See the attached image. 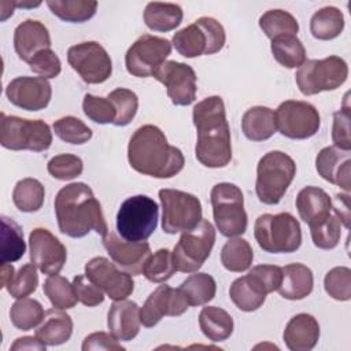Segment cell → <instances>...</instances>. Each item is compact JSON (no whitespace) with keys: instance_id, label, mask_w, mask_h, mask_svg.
Returning a JSON list of instances; mask_svg holds the SVG:
<instances>
[{"instance_id":"6da1fadb","label":"cell","mask_w":351,"mask_h":351,"mask_svg":"<svg viewBox=\"0 0 351 351\" xmlns=\"http://www.w3.org/2000/svg\"><path fill=\"white\" fill-rule=\"evenodd\" d=\"M196 128V159L206 167H225L232 159L230 130L221 96H208L192 111Z\"/></svg>"},{"instance_id":"7a4b0ae2","label":"cell","mask_w":351,"mask_h":351,"mask_svg":"<svg viewBox=\"0 0 351 351\" xmlns=\"http://www.w3.org/2000/svg\"><path fill=\"white\" fill-rule=\"evenodd\" d=\"M128 160L133 170L155 178H171L185 165L181 149L167 143L155 125L140 126L128 144Z\"/></svg>"},{"instance_id":"3957f363","label":"cell","mask_w":351,"mask_h":351,"mask_svg":"<svg viewBox=\"0 0 351 351\" xmlns=\"http://www.w3.org/2000/svg\"><path fill=\"white\" fill-rule=\"evenodd\" d=\"M55 214L59 230L70 237H84L90 230L101 236L108 233L101 206L90 186L84 182L69 184L58 192Z\"/></svg>"},{"instance_id":"277c9868","label":"cell","mask_w":351,"mask_h":351,"mask_svg":"<svg viewBox=\"0 0 351 351\" xmlns=\"http://www.w3.org/2000/svg\"><path fill=\"white\" fill-rule=\"evenodd\" d=\"M296 174L293 159L281 151L265 154L256 166L255 192L265 204H277L285 195Z\"/></svg>"},{"instance_id":"5b68a950","label":"cell","mask_w":351,"mask_h":351,"mask_svg":"<svg viewBox=\"0 0 351 351\" xmlns=\"http://www.w3.org/2000/svg\"><path fill=\"white\" fill-rule=\"evenodd\" d=\"M254 236L258 245L270 254L295 252L302 244L300 223L289 213L259 215Z\"/></svg>"},{"instance_id":"8992f818","label":"cell","mask_w":351,"mask_h":351,"mask_svg":"<svg viewBox=\"0 0 351 351\" xmlns=\"http://www.w3.org/2000/svg\"><path fill=\"white\" fill-rule=\"evenodd\" d=\"M0 144L11 151L41 152L51 147L52 132L41 119H25L15 115H0Z\"/></svg>"},{"instance_id":"52a82bcc","label":"cell","mask_w":351,"mask_h":351,"mask_svg":"<svg viewBox=\"0 0 351 351\" xmlns=\"http://www.w3.org/2000/svg\"><path fill=\"white\" fill-rule=\"evenodd\" d=\"M225 29L211 16H202L173 36V45L185 58L213 55L225 45Z\"/></svg>"},{"instance_id":"ba28073f","label":"cell","mask_w":351,"mask_h":351,"mask_svg":"<svg viewBox=\"0 0 351 351\" xmlns=\"http://www.w3.org/2000/svg\"><path fill=\"white\" fill-rule=\"evenodd\" d=\"M213 215L221 234L236 237L247 230V213L241 189L230 182H219L210 193Z\"/></svg>"},{"instance_id":"9c48e42d","label":"cell","mask_w":351,"mask_h":351,"mask_svg":"<svg viewBox=\"0 0 351 351\" xmlns=\"http://www.w3.org/2000/svg\"><path fill=\"white\" fill-rule=\"evenodd\" d=\"M159 207L145 195L128 197L117 214V230L123 240L145 241L156 229Z\"/></svg>"},{"instance_id":"30bf717a","label":"cell","mask_w":351,"mask_h":351,"mask_svg":"<svg viewBox=\"0 0 351 351\" xmlns=\"http://www.w3.org/2000/svg\"><path fill=\"white\" fill-rule=\"evenodd\" d=\"M348 75V66L340 56L330 55L325 59L306 60L296 71L295 80L304 96L324 90H335L341 86Z\"/></svg>"},{"instance_id":"8fae6325","label":"cell","mask_w":351,"mask_h":351,"mask_svg":"<svg viewBox=\"0 0 351 351\" xmlns=\"http://www.w3.org/2000/svg\"><path fill=\"white\" fill-rule=\"evenodd\" d=\"M215 243V229L213 223L203 219L191 230L182 232L176 244L171 258L177 271L195 273L210 256Z\"/></svg>"},{"instance_id":"7c38bea8","label":"cell","mask_w":351,"mask_h":351,"mask_svg":"<svg viewBox=\"0 0 351 351\" xmlns=\"http://www.w3.org/2000/svg\"><path fill=\"white\" fill-rule=\"evenodd\" d=\"M162 204V229L169 234L193 229L202 221V203L188 192L163 188L159 191Z\"/></svg>"},{"instance_id":"4fadbf2b","label":"cell","mask_w":351,"mask_h":351,"mask_svg":"<svg viewBox=\"0 0 351 351\" xmlns=\"http://www.w3.org/2000/svg\"><path fill=\"white\" fill-rule=\"evenodd\" d=\"M167 38L143 34L126 51L125 66L129 74L138 78L152 77L171 52Z\"/></svg>"},{"instance_id":"5bb4252c","label":"cell","mask_w":351,"mask_h":351,"mask_svg":"<svg viewBox=\"0 0 351 351\" xmlns=\"http://www.w3.org/2000/svg\"><path fill=\"white\" fill-rule=\"evenodd\" d=\"M274 118L277 130L292 140L313 137L321 126L318 110L313 104L300 100L282 101L277 107Z\"/></svg>"},{"instance_id":"9a60e30c","label":"cell","mask_w":351,"mask_h":351,"mask_svg":"<svg viewBox=\"0 0 351 351\" xmlns=\"http://www.w3.org/2000/svg\"><path fill=\"white\" fill-rule=\"evenodd\" d=\"M67 62L86 84H101L111 77V58L96 41L75 44L67 51Z\"/></svg>"},{"instance_id":"2e32d148","label":"cell","mask_w":351,"mask_h":351,"mask_svg":"<svg viewBox=\"0 0 351 351\" xmlns=\"http://www.w3.org/2000/svg\"><path fill=\"white\" fill-rule=\"evenodd\" d=\"M167 89V96L174 106H189L196 99L195 70L181 62L166 60L152 75Z\"/></svg>"},{"instance_id":"e0dca14e","label":"cell","mask_w":351,"mask_h":351,"mask_svg":"<svg viewBox=\"0 0 351 351\" xmlns=\"http://www.w3.org/2000/svg\"><path fill=\"white\" fill-rule=\"evenodd\" d=\"M85 274L112 300H123L134 289L132 276L128 271L119 270L117 263L104 256L92 258L85 265Z\"/></svg>"},{"instance_id":"ac0fdd59","label":"cell","mask_w":351,"mask_h":351,"mask_svg":"<svg viewBox=\"0 0 351 351\" xmlns=\"http://www.w3.org/2000/svg\"><path fill=\"white\" fill-rule=\"evenodd\" d=\"M30 262L44 274H58L67 259L66 247L48 229L36 228L29 234Z\"/></svg>"},{"instance_id":"d6986e66","label":"cell","mask_w":351,"mask_h":351,"mask_svg":"<svg viewBox=\"0 0 351 351\" xmlns=\"http://www.w3.org/2000/svg\"><path fill=\"white\" fill-rule=\"evenodd\" d=\"M189 308V303L180 291L169 285H159L140 308V321L145 328L155 326L165 315L178 317Z\"/></svg>"},{"instance_id":"ffe728a7","label":"cell","mask_w":351,"mask_h":351,"mask_svg":"<svg viewBox=\"0 0 351 351\" xmlns=\"http://www.w3.org/2000/svg\"><path fill=\"white\" fill-rule=\"evenodd\" d=\"M5 96L11 104L26 110H44L51 100L52 88L43 77H16L5 88Z\"/></svg>"},{"instance_id":"44dd1931","label":"cell","mask_w":351,"mask_h":351,"mask_svg":"<svg viewBox=\"0 0 351 351\" xmlns=\"http://www.w3.org/2000/svg\"><path fill=\"white\" fill-rule=\"evenodd\" d=\"M103 245L111 259L132 276L143 273V266L151 255V247L147 241H128L114 232L103 236Z\"/></svg>"},{"instance_id":"7402d4cb","label":"cell","mask_w":351,"mask_h":351,"mask_svg":"<svg viewBox=\"0 0 351 351\" xmlns=\"http://www.w3.org/2000/svg\"><path fill=\"white\" fill-rule=\"evenodd\" d=\"M315 169L318 174L328 182L343 188L346 192L351 189V154L337 147L322 148L315 158Z\"/></svg>"},{"instance_id":"603a6c76","label":"cell","mask_w":351,"mask_h":351,"mask_svg":"<svg viewBox=\"0 0 351 351\" xmlns=\"http://www.w3.org/2000/svg\"><path fill=\"white\" fill-rule=\"evenodd\" d=\"M140 307L132 300H115L107 314L110 333L118 341L133 340L140 330Z\"/></svg>"},{"instance_id":"cb8c5ba5","label":"cell","mask_w":351,"mask_h":351,"mask_svg":"<svg viewBox=\"0 0 351 351\" xmlns=\"http://www.w3.org/2000/svg\"><path fill=\"white\" fill-rule=\"evenodd\" d=\"M14 48L19 59L29 63L38 51L51 48L48 29L40 21H23L14 32Z\"/></svg>"},{"instance_id":"d4e9b609","label":"cell","mask_w":351,"mask_h":351,"mask_svg":"<svg viewBox=\"0 0 351 351\" xmlns=\"http://www.w3.org/2000/svg\"><path fill=\"white\" fill-rule=\"evenodd\" d=\"M282 337L291 351H310L319 339L318 321L306 313L296 314L287 324Z\"/></svg>"},{"instance_id":"484cf974","label":"cell","mask_w":351,"mask_h":351,"mask_svg":"<svg viewBox=\"0 0 351 351\" xmlns=\"http://www.w3.org/2000/svg\"><path fill=\"white\" fill-rule=\"evenodd\" d=\"M267 293L265 284L251 271L247 276L236 278L229 288L232 302L239 310L245 313L258 310L265 303Z\"/></svg>"},{"instance_id":"4316f807","label":"cell","mask_w":351,"mask_h":351,"mask_svg":"<svg viewBox=\"0 0 351 351\" xmlns=\"http://www.w3.org/2000/svg\"><path fill=\"white\" fill-rule=\"evenodd\" d=\"M296 208L299 217L308 226H314L330 215L332 200L324 189L318 186H306L298 193Z\"/></svg>"},{"instance_id":"83f0119b","label":"cell","mask_w":351,"mask_h":351,"mask_svg":"<svg viewBox=\"0 0 351 351\" xmlns=\"http://www.w3.org/2000/svg\"><path fill=\"white\" fill-rule=\"evenodd\" d=\"M282 269V280L278 293L288 300H302L307 298L314 287V277L310 267L302 263H289Z\"/></svg>"},{"instance_id":"f1b7e54d","label":"cell","mask_w":351,"mask_h":351,"mask_svg":"<svg viewBox=\"0 0 351 351\" xmlns=\"http://www.w3.org/2000/svg\"><path fill=\"white\" fill-rule=\"evenodd\" d=\"M71 333L73 319L59 308L48 310L41 325L36 329V336L45 346H60L71 337Z\"/></svg>"},{"instance_id":"f546056e","label":"cell","mask_w":351,"mask_h":351,"mask_svg":"<svg viewBox=\"0 0 351 351\" xmlns=\"http://www.w3.org/2000/svg\"><path fill=\"white\" fill-rule=\"evenodd\" d=\"M241 129L244 136L251 141H265L270 138L277 130L274 111L263 106L248 108L241 118Z\"/></svg>"},{"instance_id":"4dcf8cb0","label":"cell","mask_w":351,"mask_h":351,"mask_svg":"<svg viewBox=\"0 0 351 351\" xmlns=\"http://www.w3.org/2000/svg\"><path fill=\"white\" fill-rule=\"evenodd\" d=\"M199 326L211 341H223L233 332V318L221 307L207 306L199 314Z\"/></svg>"},{"instance_id":"1f68e13d","label":"cell","mask_w":351,"mask_h":351,"mask_svg":"<svg viewBox=\"0 0 351 351\" xmlns=\"http://www.w3.org/2000/svg\"><path fill=\"white\" fill-rule=\"evenodd\" d=\"M182 15L178 4L151 1L144 10V22L154 32H170L181 23Z\"/></svg>"},{"instance_id":"d6a6232c","label":"cell","mask_w":351,"mask_h":351,"mask_svg":"<svg viewBox=\"0 0 351 351\" xmlns=\"http://www.w3.org/2000/svg\"><path fill=\"white\" fill-rule=\"evenodd\" d=\"M26 244L23 241L22 228L11 218L1 217L0 230V262L12 263L23 256Z\"/></svg>"},{"instance_id":"836d02e7","label":"cell","mask_w":351,"mask_h":351,"mask_svg":"<svg viewBox=\"0 0 351 351\" xmlns=\"http://www.w3.org/2000/svg\"><path fill=\"white\" fill-rule=\"evenodd\" d=\"M343 29V12L332 5L318 10L310 19V32L317 40H333L341 34Z\"/></svg>"},{"instance_id":"e575fe53","label":"cell","mask_w":351,"mask_h":351,"mask_svg":"<svg viewBox=\"0 0 351 351\" xmlns=\"http://www.w3.org/2000/svg\"><path fill=\"white\" fill-rule=\"evenodd\" d=\"M270 48L274 59L287 69L300 67L306 62L304 45L295 34H284L273 38Z\"/></svg>"},{"instance_id":"d590c367","label":"cell","mask_w":351,"mask_h":351,"mask_svg":"<svg viewBox=\"0 0 351 351\" xmlns=\"http://www.w3.org/2000/svg\"><path fill=\"white\" fill-rule=\"evenodd\" d=\"M178 288L189 306H203L213 300L217 292L215 280L207 273L191 274Z\"/></svg>"},{"instance_id":"8d00e7d4","label":"cell","mask_w":351,"mask_h":351,"mask_svg":"<svg viewBox=\"0 0 351 351\" xmlns=\"http://www.w3.org/2000/svg\"><path fill=\"white\" fill-rule=\"evenodd\" d=\"M254 259V251L250 243L241 237H230L221 251L223 267L233 273H241L250 269Z\"/></svg>"},{"instance_id":"74e56055","label":"cell","mask_w":351,"mask_h":351,"mask_svg":"<svg viewBox=\"0 0 351 351\" xmlns=\"http://www.w3.org/2000/svg\"><path fill=\"white\" fill-rule=\"evenodd\" d=\"M45 191L43 184L36 178H23L16 182L12 191V202L22 213L38 211L44 204Z\"/></svg>"},{"instance_id":"f35d334b","label":"cell","mask_w":351,"mask_h":351,"mask_svg":"<svg viewBox=\"0 0 351 351\" xmlns=\"http://www.w3.org/2000/svg\"><path fill=\"white\" fill-rule=\"evenodd\" d=\"M47 5L53 15L73 23L90 19L97 10V1L92 0H48Z\"/></svg>"},{"instance_id":"ab89813d","label":"cell","mask_w":351,"mask_h":351,"mask_svg":"<svg viewBox=\"0 0 351 351\" xmlns=\"http://www.w3.org/2000/svg\"><path fill=\"white\" fill-rule=\"evenodd\" d=\"M44 317L45 313L41 303L29 298L18 299L10 310L11 322L19 330H30L38 326Z\"/></svg>"},{"instance_id":"60d3db41","label":"cell","mask_w":351,"mask_h":351,"mask_svg":"<svg viewBox=\"0 0 351 351\" xmlns=\"http://www.w3.org/2000/svg\"><path fill=\"white\" fill-rule=\"evenodd\" d=\"M259 27L270 38L284 34H295L299 32L296 18L284 10H269L259 18Z\"/></svg>"},{"instance_id":"b9f144b4","label":"cell","mask_w":351,"mask_h":351,"mask_svg":"<svg viewBox=\"0 0 351 351\" xmlns=\"http://www.w3.org/2000/svg\"><path fill=\"white\" fill-rule=\"evenodd\" d=\"M43 289L55 308H59V310L73 308L78 302L73 284H70L67 278L59 274L49 276L44 281Z\"/></svg>"},{"instance_id":"7bdbcfd3","label":"cell","mask_w":351,"mask_h":351,"mask_svg":"<svg viewBox=\"0 0 351 351\" xmlns=\"http://www.w3.org/2000/svg\"><path fill=\"white\" fill-rule=\"evenodd\" d=\"M176 271L171 252L167 248H160L151 254L143 266V274L151 282H165Z\"/></svg>"},{"instance_id":"ee69618b","label":"cell","mask_w":351,"mask_h":351,"mask_svg":"<svg viewBox=\"0 0 351 351\" xmlns=\"http://www.w3.org/2000/svg\"><path fill=\"white\" fill-rule=\"evenodd\" d=\"M110 101L114 104L117 117L114 121L115 126H126L129 125L138 108V97L137 95L126 88H117L107 96Z\"/></svg>"},{"instance_id":"f6af8a7d","label":"cell","mask_w":351,"mask_h":351,"mask_svg":"<svg viewBox=\"0 0 351 351\" xmlns=\"http://www.w3.org/2000/svg\"><path fill=\"white\" fill-rule=\"evenodd\" d=\"M55 134L70 144H85L92 138V129L86 126L80 118L67 115L53 122Z\"/></svg>"},{"instance_id":"bcb514c9","label":"cell","mask_w":351,"mask_h":351,"mask_svg":"<svg viewBox=\"0 0 351 351\" xmlns=\"http://www.w3.org/2000/svg\"><path fill=\"white\" fill-rule=\"evenodd\" d=\"M310 233L315 247L321 250H333L341 237V222L336 214H330L322 222L310 226Z\"/></svg>"},{"instance_id":"7dc6e473","label":"cell","mask_w":351,"mask_h":351,"mask_svg":"<svg viewBox=\"0 0 351 351\" xmlns=\"http://www.w3.org/2000/svg\"><path fill=\"white\" fill-rule=\"evenodd\" d=\"M325 292L335 300L346 302L351 298V270L346 266L330 269L324 278Z\"/></svg>"},{"instance_id":"c3c4849f","label":"cell","mask_w":351,"mask_h":351,"mask_svg":"<svg viewBox=\"0 0 351 351\" xmlns=\"http://www.w3.org/2000/svg\"><path fill=\"white\" fill-rule=\"evenodd\" d=\"M82 110L84 114L93 122L106 125L114 123L117 111L114 104L110 101L108 97H100L86 93L82 100Z\"/></svg>"},{"instance_id":"681fc988","label":"cell","mask_w":351,"mask_h":351,"mask_svg":"<svg viewBox=\"0 0 351 351\" xmlns=\"http://www.w3.org/2000/svg\"><path fill=\"white\" fill-rule=\"evenodd\" d=\"M38 285V276L36 271V266L30 262L19 267L16 274L11 278V281L7 284L8 293L15 299H22L29 296L37 289Z\"/></svg>"},{"instance_id":"f907efd6","label":"cell","mask_w":351,"mask_h":351,"mask_svg":"<svg viewBox=\"0 0 351 351\" xmlns=\"http://www.w3.org/2000/svg\"><path fill=\"white\" fill-rule=\"evenodd\" d=\"M47 170L53 178L67 181L81 176L84 170V163L77 155L59 154L48 162Z\"/></svg>"},{"instance_id":"816d5d0a","label":"cell","mask_w":351,"mask_h":351,"mask_svg":"<svg viewBox=\"0 0 351 351\" xmlns=\"http://www.w3.org/2000/svg\"><path fill=\"white\" fill-rule=\"evenodd\" d=\"M350 106H348V93L344 97L343 107L333 114V128H332V141L335 147L343 151H351V138H350Z\"/></svg>"},{"instance_id":"f5cc1de1","label":"cell","mask_w":351,"mask_h":351,"mask_svg":"<svg viewBox=\"0 0 351 351\" xmlns=\"http://www.w3.org/2000/svg\"><path fill=\"white\" fill-rule=\"evenodd\" d=\"M29 66L33 73L38 74L40 77H43L45 80L58 77L62 70L60 59L51 48L38 51L29 62Z\"/></svg>"},{"instance_id":"db71d44e","label":"cell","mask_w":351,"mask_h":351,"mask_svg":"<svg viewBox=\"0 0 351 351\" xmlns=\"http://www.w3.org/2000/svg\"><path fill=\"white\" fill-rule=\"evenodd\" d=\"M73 287L78 302H81L84 306L95 307L104 302L103 291L93 281H90L86 274L75 276L73 280Z\"/></svg>"},{"instance_id":"11a10c76","label":"cell","mask_w":351,"mask_h":351,"mask_svg":"<svg viewBox=\"0 0 351 351\" xmlns=\"http://www.w3.org/2000/svg\"><path fill=\"white\" fill-rule=\"evenodd\" d=\"M84 351H92V350H107V351H123L125 347L118 343V340L106 332H95L88 335L84 339L82 343Z\"/></svg>"},{"instance_id":"9f6ffc18","label":"cell","mask_w":351,"mask_h":351,"mask_svg":"<svg viewBox=\"0 0 351 351\" xmlns=\"http://www.w3.org/2000/svg\"><path fill=\"white\" fill-rule=\"evenodd\" d=\"M266 287L267 292H274L278 289L281 280H282V269L274 265H258L254 266L251 270Z\"/></svg>"},{"instance_id":"6f0895ef","label":"cell","mask_w":351,"mask_h":351,"mask_svg":"<svg viewBox=\"0 0 351 351\" xmlns=\"http://www.w3.org/2000/svg\"><path fill=\"white\" fill-rule=\"evenodd\" d=\"M332 210L336 217L344 225V228H350V196L346 193H339L335 196V202H332Z\"/></svg>"},{"instance_id":"680465c9","label":"cell","mask_w":351,"mask_h":351,"mask_svg":"<svg viewBox=\"0 0 351 351\" xmlns=\"http://www.w3.org/2000/svg\"><path fill=\"white\" fill-rule=\"evenodd\" d=\"M47 346L36 336H23V337H18L10 347V350L12 351H18V350H38V351H45Z\"/></svg>"},{"instance_id":"91938a15","label":"cell","mask_w":351,"mask_h":351,"mask_svg":"<svg viewBox=\"0 0 351 351\" xmlns=\"http://www.w3.org/2000/svg\"><path fill=\"white\" fill-rule=\"evenodd\" d=\"M14 267L10 263H1V270H0V278H1V288H5L7 284L11 281V278L14 277Z\"/></svg>"}]
</instances>
